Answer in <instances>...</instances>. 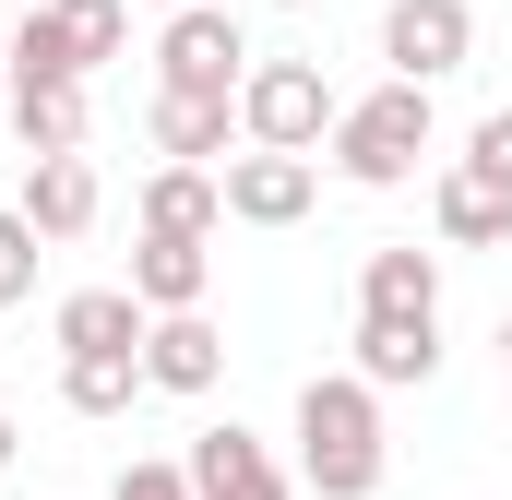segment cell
<instances>
[{"label":"cell","instance_id":"14","mask_svg":"<svg viewBox=\"0 0 512 500\" xmlns=\"http://www.w3.org/2000/svg\"><path fill=\"white\" fill-rule=\"evenodd\" d=\"M143 131H155V155H167V167H227L239 108H215V96H155V108H143Z\"/></svg>","mask_w":512,"mask_h":500},{"label":"cell","instance_id":"10","mask_svg":"<svg viewBox=\"0 0 512 500\" xmlns=\"http://www.w3.org/2000/svg\"><path fill=\"white\" fill-rule=\"evenodd\" d=\"M203 286H215V239H143V250H131V298H143V322L203 310Z\"/></svg>","mask_w":512,"mask_h":500},{"label":"cell","instance_id":"27","mask_svg":"<svg viewBox=\"0 0 512 500\" xmlns=\"http://www.w3.org/2000/svg\"><path fill=\"white\" fill-rule=\"evenodd\" d=\"M274 12H310V0H274Z\"/></svg>","mask_w":512,"mask_h":500},{"label":"cell","instance_id":"9","mask_svg":"<svg viewBox=\"0 0 512 500\" xmlns=\"http://www.w3.org/2000/svg\"><path fill=\"white\" fill-rule=\"evenodd\" d=\"M96 203H108V191H96V167H84V155H36V167H24V191H12V215H24L36 239H84V227H96Z\"/></svg>","mask_w":512,"mask_h":500},{"label":"cell","instance_id":"5","mask_svg":"<svg viewBox=\"0 0 512 500\" xmlns=\"http://www.w3.org/2000/svg\"><path fill=\"white\" fill-rule=\"evenodd\" d=\"M382 60H393V84L465 72V60H477V12H465V0H393L382 12Z\"/></svg>","mask_w":512,"mask_h":500},{"label":"cell","instance_id":"15","mask_svg":"<svg viewBox=\"0 0 512 500\" xmlns=\"http://www.w3.org/2000/svg\"><path fill=\"white\" fill-rule=\"evenodd\" d=\"M429 370H441V322H358V381L370 393H405Z\"/></svg>","mask_w":512,"mask_h":500},{"label":"cell","instance_id":"19","mask_svg":"<svg viewBox=\"0 0 512 500\" xmlns=\"http://www.w3.org/2000/svg\"><path fill=\"white\" fill-rule=\"evenodd\" d=\"M143 393V358H60V405L72 417H131Z\"/></svg>","mask_w":512,"mask_h":500},{"label":"cell","instance_id":"21","mask_svg":"<svg viewBox=\"0 0 512 500\" xmlns=\"http://www.w3.org/2000/svg\"><path fill=\"white\" fill-rule=\"evenodd\" d=\"M465 167H477V179H501V191H512V108H489V120H477V143H465Z\"/></svg>","mask_w":512,"mask_h":500},{"label":"cell","instance_id":"17","mask_svg":"<svg viewBox=\"0 0 512 500\" xmlns=\"http://www.w3.org/2000/svg\"><path fill=\"white\" fill-rule=\"evenodd\" d=\"M12 131H24V167L84 155V84H12Z\"/></svg>","mask_w":512,"mask_h":500},{"label":"cell","instance_id":"22","mask_svg":"<svg viewBox=\"0 0 512 500\" xmlns=\"http://www.w3.org/2000/svg\"><path fill=\"white\" fill-rule=\"evenodd\" d=\"M108 500H191V477H179V465H120Z\"/></svg>","mask_w":512,"mask_h":500},{"label":"cell","instance_id":"3","mask_svg":"<svg viewBox=\"0 0 512 500\" xmlns=\"http://www.w3.org/2000/svg\"><path fill=\"white\" fill-rule=\"evenodd\" d=\"M251 24L227 12V0H203V12H167V36H155V96H215V108H239V84H251Z\"/></svg>","mask_w":512,"mask_h":500},{"label":"cell","instance_id":"28","mask_svg":"<svg viewBox=\"0 0 512 500\" xmlns=\"http://www.w3.org/2000/svg\"><path fill=\"white\" fill-rule=\"evenodd\" d=\"M167 12H203V0H167Z\"/></svg>","mask_w":512,"mask_h":500},{"label":"cell","instance_id":"20","mask_svg":"<svg viewBox=\"0 0 512 500\" xmlns=\"http://www.w3.org/2000/svg\"><path fill=\"white\" fill-rule=\"evenodd\" d=\"M36 262H48V239L0 203V310H24V298H36Z\"/></svg>","mask_w":512,"mask_h":500},{"label":"cell","instance_id":"18","mask_svg":"<svg viewBox=\"0 0 512 500\" xmlns=\"http://www.w3.org/2000/svg\"><path fill=\"white\" fill-rule=\"evenodd\" d=\"M36 12L60 24L72 72H96V60H120V48H131V0H36Z\"/></svg>","mask_w":512,"mask_h":500},{"label":"cell","instance_id":"8","mask_svg":"<svg viewBox=\"0 0 512 500\" xmlns=\"http://www.w3.org/2000/svg\"><path fill=\"white\" fill-rule=\"evenodd\" d=\"M358 322H441V250H370L358 262Z\"/></svg>","mask_w":512,"mask_h":500},{"label":"cell","instance_id":"2","mask_svg":"<svg viewBox=\"0 0 512 500\" xmlns=\"http://www.w3.org/2000/svg\"><path fill=\"white\" fill-rule=\"evenodd\" d=\"M334 167L358 191H405L429 167V84H370L334 108Z\"/></svg>","mask_w":512,"mask_h":500},{"label":"cell","instance_id":"11","mask_svg":"<svg viewBox=\"0 0 512 500\" xmlns=\"http://www.w3.org/2000/svg\"><path fill=\"white\" fill-rule=\"evenodd\" d=\"M143 298L131 286H72L60 298V358H143Z\"/></svg>","mask_w":512,"mask_h":500},{"label":"cell","instance_id":"26","mask_svg":"<svg viewBox=\"0 0 512 500\" xmlns=\"http://www.w3.org/2000/svg\"><path fill=\"white\" fill-rule=\"evenodd\" d=\"M0 48H12V12H0Z\"/></svg>","mask_w":512,"mask_h":500},{"label":"cell","instance_id":"6","mask_svg":"<svg viewBox=\"0 0 512 500\" xmlns=\"http://www.w3.org/2000/svg\"><path fill=\"white\" fill-rule=\"evenodd\" d=\"M179 477H191V500H298V489H286V465L262 453L239 417H227V429H191Z\"/></svg>","mask_w":512,"mask_h":500},{"label":"cell","instance_id":"13","mask_svg":"<svg viewBox=\"0 0 512 500\" xmlns=\"http://www.w3.org/2000/svg\"><path fill=\"white\" fill-rule=\"evenodd\" d=\"M227 227V179L215 167H155L143 179V239H215Z\"/></svg>","mask_w":512,"mask_h":500},{"label":"cell","instance_id":"12","mask_svg":"<svg viewBox=\"0 0 512 500\" xmlns=\"http://www.w3.org/2000/svg\"><path fill=\"white\" fill-rule=\"evenodd\" d=\"M143 381H155V393H215V381H227V334H215L203 310L155 322V334H143Z\"/></svg>","mask_w":512,"mask_h":500},{"label":"cell","instance_id":"25","mask_svg":"<svg viewBox=\"0 0 512 500\" xmlns=\"http://www.w3.org/2000/svg\"><path fill=\"white\" fill-rule=\"evenodd\" d=\"M0 465H12V417H0Z\"/></svg>","mask_w":512,"mask_h":500},{"label":"cell","instance_id":"4","mask_svg":"<svg viewBox=\"0 0 512 500\" xmlns=\"http://www.w3.org/2000/svg\"><path fill=\"white\" fill-rule=\"evenodd\" d=\"M334 84H322V60H251V84H239V131H251V155H310V143H334Z\"/></svg>","mask_w":512,"mask_h":500},{"label":"cell","instance_id":"7","mask_svg":"<svg viewBox=\"0 0 512 500\" xmlns=\"http://www.w3.org/2000/svg\"><path fill=\"white\" fill-rule=\"evenodd\" d=\"M215 179H227V227H298L322 203V167L310 155H227Z\"/></svg>","mask_w":512,"mask_h":500},{"label":"cell","instance_id":"24","mask_svg":"<svg viewBox=\"0 0 512 500\" xmlns=\"http://www.w3.org/2000/svg\"><path fill=\"white\" fill-rule=\"evenodd\" d=\"M0 120H12V72H0Z\"/></svg>","mask_w":512,"mask_h":500},{"label":"cell","instance_id":"16","mask_svg":"<svg viewBox=\"0 0 512 500\" xmlns=\"http://www.w3.org/2000/svg\"><path fill=\"white\" fill-rule=\"evenodd\" d=\"M441 239H465V250H501V239H512V191H501V179H477L465 155L441 167Z\"/></svg>","mask_w":512,"mask_h":500},{"label":"cell","instance_id":"1","mask_svg":"<svg viewBox=\"0 0 512 500\" xmlns=\"http://www.w3.org/2000/svg\"><path fill=\"white\" fill-rule=\"evenodd\" d=\"M298 489L310 500H370L382 489V393L358 370L298 381Z\"/></svg>","mask_w":512,"mask_h":500},{"label":"cell","instance_id":"23","mask_svg":"<svg viewBox=\"0 0 512 500\" xmlns=\"http://www.w3.org/2000/svg\"><path fill=\"white\" fill-rule=\"evenodd\" d=\"M501 370H512V310H501Z\"/></svg>","mask_w":512,"mask_h":500}]
</instances>
